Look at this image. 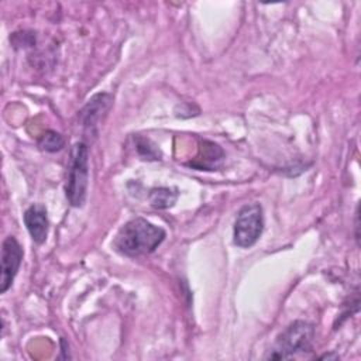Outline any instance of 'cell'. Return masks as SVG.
I'll use <instances>...</instances> for the list:
<instances>
[{
	"mask_svg": "<svg viewBox=\"0 0 361 361\" xmlns=\"http://www.w3.org/2000/svg\"><path fill=\"white\" fill-rule=\"evenodd\" d=\"M200 154L203 155V164L200 165V169H210L213 166L216 168L217 162L223 159V149L217 144L206 140L202 142Z\"/></svg>",
	"mask_w": 361,
	"mask_h": 361,
	"instance_id": "9",
	"label": "cell"
},
{
	"mask_svg": "<svg viewBox=\"0 0 361 361\" xmlns=\"http://www.w3.org/2000/svg\"><path fill=\"white\" fill-rule=\"evenodd\" d=\"M134 141H135V149L140 154V157H142V159H148V161L161 159L162 154L151 140L144 137H135Z\"/></svg>",
	"mask_w": 361,
	"mask_h": 361,
	"instance_id": "11",
	"label": "cell"
},
{
	"mask_svg": "<svg viewBox=\"0 0 361 361\" xmlns=\"http://www.w3.org/2000/svg\"><path fill=\"white\" fill-rule=\"evenodd\" d=\"M24 224L37 244H42L47 240L48 235V216H47V209L42 204H32L24 212Z\"/></svg>",
	"mask_w": 361,
	"mask_h": 361,
	"instance_id": "7",
	"label": "cell"
},
{
	"mask_svg": "<svg viewBox=\"0 0 361 361\" xmlns=\"http://www.w3.org/2000/svg\"><path fill=\"white\" fill-rule=\"evenodd\" d=\"M178 195V189L175 188H154L151 189L148 197L151 206L155 209H168L175 204Z\"/></svg>",
	"mask_w": 361,
	"mask_h": 361,
	"instance_id": "8",
	"label": "cell"
},
{
	"mask_svg": "<svg viewBox=\"0 0 361 361\" xmlns=\"http://www.w3.org/2000/svg\"><path fill=\"white\" fill-rule=\"evenodd\" d=\"M165 235L164 228L142 217H135L118 230L113 247L121 255L135 258L154 252L162 244Z\"/></svg>",
	"mask_w": 361,
	"mask_h": 361,
	"instance_id": "1",
	"label": "cell"
},
{
	"mask_svg": "<svg viewBox=\"0 0 361 361\" xmlns=\"http://www.w3.org/2000/svg\"><path fill=\"white\" fill-rule=\"evenodd\" d=\"M314 340V326L305 320L290 323L276 338L274 348L267 358L286 360L312 350Z\"/></svg>",
	"mask_w": 361,
	"mask_h": 361,
	"instance_id": "3",
	"label": "cell"
},
{
	"mask_svg": "<svg viewBox=\"0 0 361 361\" xmlns=\"http://www.w3.org/2000/svg\"><path fill=\"white\" fill-rule=\"evenodd\" d=\"M111 104L113 96L110 93H97L92 96L78 114L80 126L92 135H96L99 123L104 118Z\"/></svg>",
	"mask_w": 361,
	"mask_h": 361,
	"instance_id": "6",
	"label": "cell"
},
{
	"mask_svg": "<svg viewBox=\"0 0 361 361\" xmlns=\"http://www.w3.org/2000/svg\"><path fill=\"white\" fill-rule=\"evenodd\" d=\"M24 251L16 237L8 235L1 244V276H0V292L6 293L20 269Z\"/></svg>",
	"mask_w": 361,
	"mask_h": 361,
	"instance_id": "5",
	"label": "cell"
},
{
	"mask_svg": "<svg viewBox=\"0 0 361 361\" xmlns=\"http://www.w3.org/2000/svg\"><path fill=\"white\" fill-rule=\"evenodd\" d=\"M89 185V148L83 141L72 145L66 166L65 195L72 207H82Z\"/></svg>",
	"mask_w": 361,
	"mask_h": 361,
	"instance_id": "2",
	"label": "cell"
},
{
	"mask_svg": "<svg viewBox=\"0 0 361 361\" xmlns=\"http://www.w3.org/2000/svg\"><path fill=\"white\" fill-rule=\"evenodd\" d=\"M63 145H65L63 137L59 133L54 131V130H47L38 138V147L42 151H47V152H56V151L62 149Z\"/></svg>",
	"mask_w": 361,
	"mask_h": 361,
	"instance_id": "10",
	"label": "cell"
},
{
	"mask_svg": "<svg viewBox=\"0 0 361 361\" xmlns=\"http://www.w3.org/2000/svg\"><path fill=\"white\" fill-rule=\"evenodd\" d=\"M264 230V212L259 203H248L243 206L235 217L233 240L240 248L252 247L261 237Z\"/></svg>",
	"mask_w": 361,
	"mask_h": 361,
	"instance_id": "4",
	"label": "cell"
}]
</instances>
